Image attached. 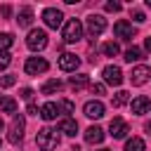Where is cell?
<instances>
[{"mask_svg": "<svg viewBox=\"0 0 151 151\" xmlns=\"http://www.w3.org/2000/svg\"><path fill=\"white\" fill-rule=\"evenodd\" d=\"M0 111L2 113H17V99L0 94Z\"/></svg>", "mask_w": 151, "mask_h": 151, "instance_id": "obj_18", "label": "cell"}, {"mask_svg": "<svg viewBox=\"0 0 151 151\" xmlns=\"http://www.w3.org/2000/svg\"><path fill=\"white\" fill-rule=\"evenodd\" d=\"M7 66H9V54L7 52H0V71L7 68Z\"/></svg>", "mask_w": 151, "mask_h": 151, "instance_id": "obj_30", "label": "cell"}, {"mask_svg": "<svg viewBox=\"0 0 151 151\" xmlns=\"http://www.w3.org/2000/svg\"><path fill=\"white\" fill-rule=\"evenodd\" d=\"M146 5H149V7H151V0H146Z\"/></svg>", "mask_w": 151, "mask_h": 151, "instance_id": "obj_38", "label": "cell"}, {"mask_svg": "<svg viewBox=\"0 0 151 151\" xmlns=\"http://www.w3.org/2000/svg\"><path fill=\"white\" fill-rule=\"evenodd\" d=\"M14 45V35L12 33H0V52H7Z\"/></svg>", "mask_w": 151, "mask_h": 151, "instance_id": "obj_25", "label": "cell"}, {"mask_svg": "<svg viewBox=\"0 0 151 151\" xmlns=\"http://www.w3.org/2000/svg\"><path fill=\"white\" fill-rule=\"evenodd\" d=\"M144 130H146V132H149V134H151V120H149V123H146V125H144Z\"/></svg>", "mask_w": 151, "mask_h": 151, "instance_id": "obj_36", "label": "cell"}, {"mask_svg": "<svg viewBox=\"0 0 151 151\" xmlns=\"http://www.w3.org/2000/svg\"><path fill=\"white\" fill-rule=\"evenodd\" d=\"M61 35H64L66 42H78V40L83 38V24H80V19H68V21H64Z\"/></svg>", "mask_w": 151, "mask_h": 151, "instance_id": "obj_2", "label": "cell"}, {"mask_svg": "<svg viewBox=\"0 0 151 151\" xmlns=\"http://www.w3.org/2000/svg\"><path fill=\"white\" fill-rule=\"evenodd\" d=\"M85 142H87V144H101V142H104V130H101L99 125H90V127L85 130Z\"/></svg>", "mask_w": 151, "mask_h": 151, "instance_id": "obj_16", "label": "cell"}, {"mask_svg": "<svg viewBox=\"0 0 151 151\" xmlns=\"http://www.w3.org/2000/svg\"><path fill=\"white\" fill-rule=\"evenodd\" d=\"M57 116H61V109H59L57 101H47V104L40 106V118L42 120H54Z\"/></svg>", "mask_w": 151, "mask_h": 151, "instance_id": "obj_14", "label": "cell"}, {"mask_svg": "<svg viewBox=\"0 0 151 151\" xmlns=\"http://www.w3.org/2000/svg\"><path fill=\"white\" fill-rule=\"evenodd\" d=\"M17 21H19V26H31V24H33V9H31V7H21Z\"/></svg>", "mask_w": 151, "mask_h": 151, "instance_id": "obj_19", "label": "cell"}, {"mask_svg": "<svg viewBox=\"0 0 151 151\" xmlns=\"http://www.w3.org/2000/svg\"><path fill=\"white\" fill-rule=\"evenodd\" d=\"M59 132H64V134H68V137H76V132H78L76 118H64V120L59 123Z\"/></svg>", "mask_w": 151, "mask_h": 151, "instance_id": "obj_17", "label": "cell"}, {"mask_svg": "<svg viewBox=\"0 0 151 151\" xmlns=\"http://www.w3.org/2000/svg\"><path fill=\"white\" fill-rule=\"evenodd\" d=\"M26 45H28V50H33V52L45 50V47H47V33H45L42 28H33V31H28V35H26Z\"/></svg>", "mask_w": 151, "mask_h": 151, "instance_id": "obj_3", "label": "cell"}, {"mask_svg": "<svg viewBox=\"0 0 151 151\" xmlns=\"http://www.w3.org/2000/svg\"><path fill=\"white\" fill-rule=\"evenodd\" d=\"M90 90H92V94H97V97H99V94H104V83H92V85H90Z\"/></svg>", "mask_w": 151, "mask_h": 151, "instance_id": "obj_29", "label": "cell"}, {"mask_svg": "<svg viewBox=\"0 0 151 151\" xmlns=\"http://www.w3.org/2000/svg\"><path fill=\"white\" fill-rule=\"evenodd\" d=\"M47 68H50V64H47V59H42V57H28V59H26V64H24V71H26L28 76L45 73Z\"/></svg>", "mask_w": 151, "mask_h": 151, "instance_id": "obj_6", "label": "cell"}, {"mask_svg": "<svg viewBox=\"0 0 151 151\" xmlns=\"http://www.w3.org/2000/svg\"><path fill=\"white\" fill-rule=\"evenodd\" d=\"M113 33L120 38V40H132L134 38V28H132V24L130 21H116V26H113Z\"/></svg>", "mask_w": 151, "mask_h": 151, "instance_id": "obj_12", "label": "cell"}, {"mask_svg": "<svg viewBox=\"0 0 151 151\" xmlns=\"http://www.w3.org/2000/svg\"><path fill=\"white\" fill-rule=\"evenodd\" d=\"M64 85H61V80H57V78H52V80H47L42 87H40V94H54V92H59Z\"/></svg>", "mask_w": 151, "mask_h": 151, "instance_id": "obj_20", "label": "cell"}, {"mask_svg": "<svg viewBox=\"0 0 151 151\" xmlns=\"http://www.w3.org/2000/svg\"><path fill=\"white\" fill-rule=\"evenodd\" d=\"M14 83H17L14 76H0V87H12Z\"/></svg>", "mask_w": 151, "mask_h": 151, "instance_id": "obj_28", "label": "cell"}, {"mask_svg": "<svg viewBox=\"0 0 151 151\" xmlns=\"http://www.w3.org/2000/svg\"><path fill=\"white\" fill-rule=\"evenodd\" d=\"M149 78H151V68H149L146 64H139V66H134V68H132V76H130L132 85H144Z\"/></svg>", "mask_w": 151, "mask_h": 151, "instance_id": "obj_10", "label": "cell"}, {"mask_svg": "<svg viewBox=\"0 0 151 151\" xmlns=\"http://www.w3.org/2000/svg\"><path fill=\"white\" fill-rule=\"evenodd\" d=\"M90 83V78L85 76V73H78V76H71V80H68V85L73 87V90H83L85 85Z\"/></svg>", "mask_w": 151, "mask_h": 151, "instance_id": "obj_21", "label": "cell"}, {"mask_svg": "<svg viewBox=\"0 0 151 151\" xmlns=\"http://www.w3.org/2000/svg\"><path fill=\"white\" fill-rule=\"evenodd\" d=\"M132 19H134L137 24H142V21H146V17H144V12H139V9H132Z\"/></svg>", "mask_w": 151, "mask_h": 151, "instance_id": "obj_31", "label": "cell"}, {"mask_svg": "<svg viewBox=\"0 0 151 151\" xmlns=\"http://www.w3.org/2000/svg\"><path fill=\"white\" fill-rule=\"evenodd\" d=\"M83 111H85L87 118H94V120H97V118L104 116V104H101L99 99H90V101L83 106Z\"/></svg>", "mask_w": 151, "mask_h": 151, "instance_id": "obj_13", "label": "cell"}, {"mask_svg": "<svg viewBox=\"0 0 151 151\" xmlns=\"http://www.w3.org/2000/svg\"><path fill=\"white\" fill-rule=\"evenodd\" d=\"M26 111H28L31 116H38V113H40V109H38L35 104H28V106H26Z\"/></svg>", "mask_w": 151, "mask_h": 151, "instance_id": "obj_34", "label": "cell"}, {"mask_svg": "<svg viewBox=\"0 0 151 151\" xmlns=\"http://www.w3.org/2000/svg\"><path fill=\"white\" fill-rule=\"evenodd\" d=\"M118 52H120V47H118V42H113V40H109V42L101 45V54H104V57H116Z\"/></svg>", "mask_w": 151, "mask_h": 151, "instance_id": "obj_23", "label": "cell"}, {"mask_svg": "<svg viewBox=\"0 0 151 151\" xmlns=\"http://www.w3.org/2000/svg\"><path fill=\"white\" fill-rule=\"evenodd\" d=\"M109 132H111V137H113V139H123V137H127L130 127H127V123H125L123 118H113V120H111V125H109Z\"/></svg>", "mask_w": 151, "mask_h": 151, "instance_id": "obj_11", "label": "cell"}, {"mask_svg": "<svg viewBox=\"0 0 151 151\" xmlns=\"http://www.w3.org/2000/svg\"><path fill=\"white\" fill-rule=\"evenodd\" d=\"M35 144L40 151H54L59 146V130H52V127H42L38 130L35 134Z\"/></svg>", "mask_w": 151, "mask_h": 151, "instance_id": "obj_1", "label": "cell"}, {"mask_svg": "<svg viewBox=\"0 0 151 151\" xmlns=\"http://www.w3.org/2000/svg\"><path fill=\"white\" fill-rule=\"evenodd\" d=\"M42 21L47 28H59V26H64V14L57 7H47V9H42Z\"/></svg>", "mask_w": 151, "mask_h": 151, "instance_id": "obj_5", "label": "cell"}, {"mask_svg": "<svg viewBox=\"0 0 151 151\" xmlns=\"http://www.w3.org/2000/svg\"><path fill=\"white\" fill-rule=\"evenodd\" d=\"M123 59H125V61H130V64H132V61H139V59H142V50L132 45L130 50H125V54H123Z\"/></svg>", "mask_w": 151, "mask_h": 151, "instance_id": "obj_24", "label": "cell"}, {"mask_svg": "<svg viewBox=\"0 0 151 151\" xmlns=\"http://www.w3.org/2000/svg\"><path fill=\"white\" fill-rule=\"evenodd\" d=\"M149 106H151V101H149V97H144V94H139V97H134V99L130 101V109H132V113H134V116L146 113V111H149Z\"/></svg>", "mask_w": 151, "mask_h": 151, "instance_id": "obj_15", "label": "cell"}, {"mask_svg": "<svg viewBox=\"0 0 151 151\" xmlns=\"http://www.w3.org/2000/svg\"><path fill=\"white\" fill-rule=\"evenodd\" d=\"M59 109H61V113H66V116H68V113H73V109H76V106H73V101L64 99V101H59Z\"/></svg>", "mask_w": 151, "mask_h": 151, "instance_id": "obj_27", "label": "cell"}, {"mask_svg": "<svg viewBox=\"0 0 151 151\" xmlns=\"http://www.w3.org/2000/svg\"><path fill=\"white\" fill-rule=\"evenodd\" d=\"M144 149H146V144L142 137H132L125 142V151H144Z\"/></svg>", "mask_w": 151, "mask_h": 151, "instance_id": "obj_22", "label": "cell"}, {"mask_svg": "<svg viewBox=\"0 0 151 151\" xmlns=\"http://www.w3.org/2000/svg\"><path fill=\"white\" fill-rule=\"evenodd\" d=\"M101 78H104V83L106 85H113V87H118L120 83H123V71L118 68V66H104V71H101Z\"/></svg>", "mask_w": 151, "mask_h": 151, "instance_id": "obj_8", "label": "cell"}, {"mask_svg": "<svg viewBox=\"0 0 151 151\" xmlns=\"http://www.w3.org/2000/svg\"><path fill=\"white\" fill-rule=\"evenodd\" d=\"M144 50H146V52H151V38H146V40H144Z\"/></svg>", "mask_w": 151, "mask_h": 151, "instance_id": "obj_35", "label": "cell"}, {"mask_svg": "<svg viewBox=\"0 0 151 151\" xmlns=\"http://www.w3.org/2000/svg\"><path fill=\"white\" fill-rule=\"evenodd\" d=\"M57 64H59V68H61V71H66V73H73V71L80 66V59H78L73 52H64V54L59 57V61H57Z\"/></svg>", "mask_w": 151, "mask_h": 151, "instance_id": "obj_9", "label": "cell"}, {"mask_svg": "<svg viewBox=\"0 0 151 151\" xmlns=\"http://www.w3.org/2000/svg\"><path fill=\"white\" fill-rule=\"evenodd\" d=\"M31 97H33V90H31V87H21V99L31 101Z\"/></svg>", "mask_w": 151, "mask_h": 151, "instance_id": "obj_32", "label": "cell"}, {"mask_svg": "<svg viewBox=\"0 0 151 151\" xmlns=\"http://www.w3.org/2000/svg\"><path fill=\"white\" fill-rule=\"evenodd\" d=\"M2 127H5V120H2V118H0V130H2Z\"/></svg>", "mask_w": 151, "mask_h": 151, "instance_id": "obj_37", "label": "cell"}, {"mask_svg": "<svg viewBox=\"0 0 151 151\" xmlns=\"http://www.w3.org/2000/svg\"><path fill=\"white\" fill-rule=\"evenodd\" d=\"M127 99H130V94H127L125 90H118V92H116V97H113V106H116V109H120L123 104H127Z\"/></svg>", "mask_w": 151, "mask_h": 151, "instance_id": "obj_26", "label": "cell"}, {"mask_svg": "<svg viewBox=\"0 0 151 151\" xmlns=\"http://www.w3.org/2000/svg\"><path fill=\"white\" fill-rule=\"evenodd\" d=\"M24 127H26L24 116H21V113H14V116H12V123H9V134H7V139H9L12 144H19V142L24 139Z\"/></svg>", "mask_w": 151, "mask_h": 151, "instance_id": "obj_4", "label": "cell"}, {"mask_svg": "<svg viewBox=\"0 0 151 151\" xmlns=\"http://www.w3.org/2000/svg\"><path fill=\"white\" fill-rule=\"evenodd\" d=\"M106 31V19H104V14H90L87 17V33L92 35V38H97V35H101Z\"/></svg>", "mask_w": 151, "mask_h": 151, "instance_id": "obj_7", "label": "cell"}, {"mask_svg": "<svg viewBox=\"0 0 151 151\" xmlns=\"http://www.w3.org/2000/svg\"><path fill=\"white\" fill-rule=\"evenodd\" d=\"M106 12H120V2H106Z\"/></svg>", "mask_w": 151, "mask_h": 151, "instance_id": "obj_33", "label": "cell"}, {"mask_svg": "<svg viewBox=\"0 0 151 151\" xmlns=\"http://www.w3.org/2000/svg\"><path fill=\"white\" fill-rule=\"evenodd\" d=\"M99 151H109V149H99Z\"/></svg>", "mask_w": 151, "mask_h": 151, "instance_id": "obj_39", "label": "cell"}]
</instances>
